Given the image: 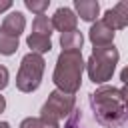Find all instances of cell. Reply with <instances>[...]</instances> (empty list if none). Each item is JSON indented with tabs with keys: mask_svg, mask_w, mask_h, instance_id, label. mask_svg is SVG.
<instances>
[{
	"mask_svg": "<svg viewBox=\"0 0 128 128\" xmlns=\"http://www.w3.org/2000/svg\"><path fill=\"white\" fill-rule=\"evenodd\" d=\"M90 104H92L96 120L108 128L118 126L126 118L124 96H122V90L118 88H112V86L98 88L96 92L90 94Z\"/></svg>",
	"mask_w": 128,
	"mask_h": 128,
	"instance_id": "6da1fadb",
	"label": "cell"
},
{
	"mask_svg": "<svg viewBox=\"0 0 128 128\" xmlns=\"http://www.w3.org/2000/svg\"><path fill=\"white\" fill-rule=\"evenodd\" d=\"M82 72H84L82 52L80 50H68V52L62 50L56 60V68H54L52 78H54V84L58 86V90L74 96L80 88Z\"/></svg>",
	"mask_w": 128,
	"mask_h": 128,
	"instance_id": "7a4b0ae2",
	"label": "cell"
},
{
	"mask_svg": "<svg viewBox=\"0 0 128 128\" xmlns=\"http://www.w3.org/2000/svg\"><path fill=\"white\" fill-rule=\"evenodd\" d=\"M118 58H120V54L114 44L104 46V48H94L86 62V72H88L90 80L94 84H102V82L110 80L114 74V68L118 64Z\"/></svg>",
	"mask_w": 128,
	"mask_h": 128,
	"instance_id": "3957f363",
	"label": "cell"
},
{
	"mask_svg": "<svg viewBox=\"0 0 128 128\" xmlns=\"http://www.w3.org/2000/svg\"><path fill=\"white\" fill-rule=\"evenodd\" d=\"M44 58L42 54H26L20 62V70L16 74V88L20 92H34L40 82H42V74H44Z\"/></svg>",
	"mask_w": 128,
	"mask_h": 128,
	"instance_id": "277c9868",
	"label": "cell"
},
{
	"mask_svg": "<svg viewBox=\"0 0 128 128\" xmlns=\"http://www.w3.org/2000/svg\"><path fill=\"white\" fill-rule=\"evenodd\" d=\"M72 112H74V96L66 94L62 90H54V92H50L48 100L44 102V106L40 110V116L48 118L52 122H58V120L70 116Z\"/></svg>",
	"mask_w": 128,
	"mask_h": 128,
	"instance_id": "5b68a950",
	"label": "cell"
},
{
	"mask_svg": "<svg viewBox=\"0 0 128 128\" xmlns=\"http://www.w3.org/2000/svg\"><path fill=\"white\" fill-rule=\"evenodd\" d=\"M102 20H104L114 32L126 28V26H128V0H122V2H118L114 8L106 10V14H104Z\"/></svg>",
	"mask_w": 128,
	"mask_h": 128,
	"instance_id": "8992f818",
	"label": "cell"
},
{
	"mask_svg": "<svg viewBox=\"0 0 128 128\" xmlns=\"http://www.w3.org/2000/svg\"><path fill=\"white\" fill-rule=\"evenodd\" d=\"M90 42L94 44V48L112 46L114 44V30L104 20H96V24H92V28H90Z\"/></svg>",
	"mask_w": 128,
	"mask_h": 128,
	"instance_id": "52a82bcc",
	"label": "cell"
},
{
	"mask_svg": "<svg viewBox=\"0 0 128 128\" xmlns=\"http://www.w3.org/2000/svg\"><path fill=\"white\" fill-rule=\"evenodd\" d=\"M76 22H78V16L70 8H58L54 12V16H52V26L56 30H60L62 34L76 30Z\"/></svg>",
	"mask_w": 128,
	"mask_h": 128,
	"instance_id": "ba28073f",
	"label": "cell"
},
{
	"mask_svg": "<svg viewBox=\"0 0 128 128\" xmlns=\"http://www.w3.org/2000/svg\"><path fill=\"white\" fill-rule=\"evenodd\" d=\"M24 26H26V20H24V14L22 12H10L4 20H2V26H0V30L4 32V34H8V36H14V38H18L22 32H24Z\"/></svg>",
	"mask_w": 128,
	"mask_h": 128,
	"instance_id": "9c48e42d",
	"label": "cell"
},
{
	"mask_svg": "<svg viewBox=\"0 0 128 128\" xmlns=\"http://www.w3.org/2000/svg\"><path fill=\"white\" fill-rule=\"evenodd\" d=\"M74 8L78 10L80 18L86 20V22H94L98 18V14H100V4L96 0H76Z\"/></svg>",
	"mask_w": 128,
	"mask_h": 128,
	"instance_id": "30bf717a",
	"label": "cell"
},
{
	"mask_svg": "<svg viewBox=\"0 0 128 128\" xmlns=\"http://www.w3.org/2000/svg\"><path fill=\"white\" fill-rule=\"evenodd\" d=\"M82 42H84V38H82V32L80 30L64 32L60 36V46H62L64 52H68V50H80L82 52Z\"/></svg>",
	"mask_w": 128,
	"mask_h": 128,
	"instance_id": "8fae6325",
	"label": "cell"
},
{
	"mask_svg": "<svg viewBox=\"0 0 128 128\" xmlns=\"http://www.w3.org/2000/svg\"><path fill=\"white\" fill-rule=\"evenodd\" d=\"M52 30H54V26H52V18H48L46 14H40V16L34 18V22H32V34L50 38Z\"/></svg>",
	"mask_w": 128,
	"mask_h": 128,
	"instance_id": "7c38bea8",
	"label": "cell"
},
{
	"mask_svg": "<svg viewBox=\"0 0 128 128\" xmlns=\"http://www.w3.org/2000/svg\"><path fill=\"white\" fill-rule=\"evenodd\" d=\"M26 42H28V46L32 48L34 54H44V52H50V50H52V42H50V38H46V36L30 34V36L26 38Z\"/></svg>",
	"mask_w": 128,
	"mask_h": 128,
	"instance_id": "4fadbf2b",
	"label": "cell"
},
{
	"mask_svg": "<svg viewBox=\"0 0 128 128\" xmlns=\"http://www.w3.org/2000/svg\"><path fill=\"white\" fill-rule=\"evenodd\" d=\"M20 128H60V126H58V122L38 116V118H24L20 122Z\"/></svg>",
	"mask_w": 128,
	"mask_h": 128,
	"instance_id": "5bb4252c",
	"label": "cell"
},
{
	"mask_svg": "<svg viewBox=\"0 0 128 128\" xmlns=\"http://www.w3.org/2000/svg\"><path fill=\"white\" fill-rule=\"evenodd\" d=\"M16 50H18V38L8 36V34H4V32L0 30V54L10 56V54H14Z\"/></svg>",
	"mask_w": 128,
	"mask_h": 128,
	"instance_id": "9a60e30c",
	"label": "cell"
},
{
	"mask_svg": "<svg viewBox=\"0 0 128 128\" xmlns=\"http://www.w3.org/2000/svg\"><path fill=\"white\" fill-rule=\"evenodd\" d=\"M24 4H26L28 10H32V12H36V16H40V14H44V10H48L50 0H42V2H36V0H24Z\"/></svg>",
	"mask_w": 128,
	"mask_h": 128,
	"instance_id": "2e32d148",
	"label": "cell"
},
{
	"mask_svg": "<svg viewBox=\"0 0 128 128\" xmlns=\"http://www.w3.org/2000/svg\"><path fill=\"white\" fill-rule=\"evenodd\" d=\"M8 86V68L0 64V90H4Z\"/></svg>",
	"mask_w": 128,
	"mask_h": 128,
	"instance_id": "e0dca14e",
	"label": "cell"
},
{
	"mask_svg": "<svg viewBox=\"0 0 128 128\" xmlns=\"http://www.w3.org/2000/svg\"><path fill=\"white\" fill-rule=\"evenodd\" d=\"M76 120H78V112L74 110V114H72V118H70V120L66 122V126H64V128H78V126H76Z\"/></svg>",
	"mask_w": 128,
	"mask_h": 128,
	"instance_id": "ac0fdd59",
	"label": "cell"
},
{
	"mask_svg": "<svg viewBox=\"0 0 128 128\" xmlns=\"http://www.w3.org/2000/svg\"><path fill=\"white\" fill-rule=\"evenodd\" d=\"M122 96H124V106H126V116H128V84L122 88Z\"/></svg>",
	"mask_w": 128,
	"mask_h": 128,
	"instance_id": "d6986e66",
	"label": "cell"
},
{
	"mask_svg": "<svg viewBox=\"0 0 128 128\" xmlns=\"http://www.w3.org/2000/svg\"><path fill=\"white\" fill-rule=\"evenodd\" d=\"M120 80H122V82H124V86H126V84H128V66H126V68H124V70H122V72H120Z\"/></svg>",
	"mask_w": 128,
	"mask_h": 128,
	"instance_id": "ffe728a7",
	"label": "cell"
},
{
	"mask_svg": "<svg viewBox=\"0 0 128 128\" xmlns=\"http://www.w3.org/2000/svg\"><path fill=\"white\" fill-rule=\"evenodd\" d=\"M10 8H12V2H8V0H6V2H0V12L10 10Z\"/></svg>",
	"mask_w": 128,
	"mask_h": 128,
	"instance_id": "44dd1931",
	"label": "cell"
},
{
	"mask_svg": "<svg viewBox=\"0 0 128 128\" xmlns=\"http://www.w3.org/2000/svg\"><path fill=\"white\" fill-rule=\"evenodd\" d=\"M4 108H6V100H4V96L0 94V112H4Z\"/></svg>",
	"mask_w": 128,
	"mask_h": 128,
	"instance_id": "7402d4cb",
	"label": "cell"
},
{
	"mask_svg": "<svg viewBox=\"0 0 128 128\" xmlns=\"http://www.w3.org/2000/svg\"><path fill=\"white\" fill-rule=\"evenodd\" d=\"M0 128H10V124L8 122H0Z\"/></svg>",
	"mask_w": 128,
	"mask_h": 128,
	"instance_id": "603a6c76",
	"label": "cell"
}]
</instances>
